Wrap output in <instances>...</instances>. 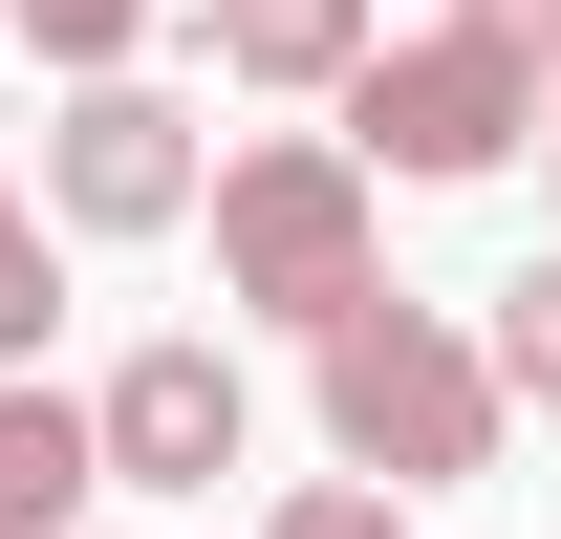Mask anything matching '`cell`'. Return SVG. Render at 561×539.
I'll return each instance as SVG.
<instances>
[{
	"instance_id": "1",
	"label": "cell",
	"mask_w": 561,
	"mask_h": 539,
	"mask_svg": "<svg viewBox=\"0 0 561 539\" xmlns=\"http://www.w3.org/2000/svg\"><path fill=\"white\" fill-rule=\"evenodd\" d=\"M496 432H518V389H496V345L454 324V302H346L324 324V454L389 474V496H454V474H496Z\"/></svg>"
},
{
	"instance_id": "2",
	"label": "cell",
	"mask_w": 561,
	"mask_h": 539,
	"mask_svg": "<svg viewBox=\"0 0 561 539\" xmlns=\"http://www.w3.org/2000/svg\"><path fill=\"white\" fill-rule=\"evenodd\" d=\"M216 302H260V324H346V302H389V195H367L346 130H260L238 173H216Z\"/></svg>"
},
{
	"instance_id": "3",
	"label": "cell",
	"mask_w": 561,
	"mask_h": 539,
	"mask_svg": "<svg viewBox=\"0 0 561 539\" xmlns=\"http://www.w3.org/2000/svg\"><path fill=\"white\" fill-rule=\"evenodd\" d=\"M346 151H367V195H389V173H411V195H454V173H518V151H540V66H496L476 22H432V44H367Z\"/></svg>"
},
{
	"instance_id": "4",
	"label": "cell",
	"mask_w": 561,
	"mask_h": 539,
	"mask_svg": "<svg viewBox=\"0 0 561 539\" xmlns=\"http://www.w3.org/2000/svg\"><path fill=\"white\" fill-rule=\"evenodd\" d=\"M195 195H216V151H195L173 87H66V108H44V216H66V238H173Z\"/></svg>"
},
{
	"instance_id": "5",
	"label": "cell",
	"mask_w": 561,
	"mask_h": 539,
	"mask_svg": "<svg viewBox=\"0 0 561 539\" xmlns=\"http://www.w3.org/2000/svg\"><path fill=\"white\" fill-rule=\"evenodd\" d=\"M87 432H108V496H216L260 410H238V367H216V345H130V367L87 389Z\"/></svg>"
},
{
	"instance_id": "6",
	"label": "cell",
	"mask_w": 561,
	"mask_h": 539,
	"mask_svg": "<svg viewBox=\"0 0 561 539\" xmlns=\"http://www.w3.org/2000/svg\"><path fill=\"white\" fill-rule=\"evenodd\" d=\"M87 496H108V432H87V389L0 367V539H66Z\"/></svg>"
},
{
	"instance_id": "7",
	"label": "cell",
	"mask_w": 561,
	"mask_h": 539,
	"mask_svg": "<svg viewBox=\"0 0 561 539\" xmlns=\"http://www.w3.org/2000/svg\"><path fill=\"white\" fill-rule=\"evenodd\" d=\"M238 87H367V0H195Z\"/></svg>"
},
{
	"instance_id": "8",
	"label": "cell",
	"mask_w": 561,
	"mask_h": 539,
	"mask_svg": "<svg viewBox=\"0 0 561 539\" xmlns=\"http://www.w3.org/2000/svg\"><path fill=\"white\" fill-rule=\"evenodd\" d=\"M0 22H22V44H44L66 87H130V44L173 22V0H0Z\"/></svg>"
},
{
	"instance_id": "9",
	"label": "cell",
	"mask_w": 561,
	"mask_h": 539,
	"mask_svg": "<svg viewBox=\"0 0 561 539\" xmlns=\"http://www.w3.org/2000/svg\"><path fill=\"white\" fill-rule=\"evenodd\" d=\"M476 345H496V389H540V410H561V238L496 280V324H476Z\"/></svg>"
},
{
	"instance_id": "10",
	"label": "cell",
	"mask_w": 561,
	"mask_h": 539,
	"mask_svg": "<svg viewBox=\"0 0 561 539\" xmlns=\"http://www.w3.org/2000/svg\"><path fill=\"white\" fill-rule=\"evenodd\" d=\"M44 324H66V260H44V216L0 195V367H44Z\"/></svg>"
},
{
	"instance_id": "11",
	"label": "cell",
	"mask_w": 561,
	"mask_h": 539,
	"mask_svg": "<svg viewBox=\"0 0 561 539\" xmlns=\"http://www.w3.org/2000/svg\"><path fill=\"white\" fill-rule=\"evenodd\" d=\"M260 539H411V496H367V474H302Z\"/></svg>"
},
{
	"instance_id": "12",
	"label": "cell",
	"mask_w": 561,
	"mask_h": 539,
	"mask_svg": "<svg viewBox=\"0 0 561 539\" xmlns=\"http://www.w3.org/2000/svg\"><path fill=\"white\" fill-rule=\"evenodd\" d=\"M454 22H476L496 66H540V87H561V0H454Z\"/></svg>"
},
{
	"instance_id": "13",
	"label": "cell",
	"mask_w": 561,
	"mask_h": 539,
	"mask_svg": "<svg viewBox=\"0 0 561 539\" xmlns=\"http://www.w3.org/2000/svg\"><path fill=\"white\" fill-rule=\"evenodd\" d=\"M540 173H561V87H540Z\"/></svg>"
}]
</instances>
